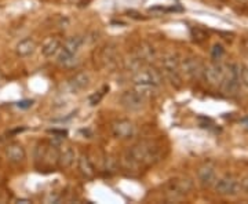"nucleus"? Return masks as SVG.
<instances>
[{
    "label": "nucleus",
    "instance_id": "9",
    "mask_svg": "<svg viewBox=\"0 0 248 204\" xmlns=\"http://www.w3.org/2000/svg\"><path fill=\"white\" fill-rule=\"evenodd\" d=\"M225 72H226V65H222L219 63H208L204 65L203 79L210 86H219L225 78Z\"/></svg>",
    "mask_w": 248,
    "mask_h": 204
},
{
    "label": "nucleus",
    "instance_id": "22",
    "mask_svg": "<svg viewBox=\"0 0 248 204\" xmlns=\"http://www.w3.org/2000/svg\"><path fill=\"white\" fill-rule=\"evenodd\" d=\"M225 55V47L219 43H215L211 48V57H213L215 61H219L222 60V57Z\"/></svg>",
    "mask_w": 248,
    "mask_h": 204
},
{
    "label": "nucleus",
    "instance_id": "7",
    "mask_svg": "<svg viewBox=\"0 0 248 204\" xmlns=\"http://www.w3.org/2000/svg\"><path fill=\"white\" fill-rule=\"evenodd\" d=\"M148 98L137 89L127 90L120 95V105L130 112H138L145 108Z\"/></svg>",
    "mask_w": 248,
    "mask_h": 204
},
{
    "label": "nucleus",
    "instance_id": "2",
    "mask_svg": "<svg viewBox=\"0 0 248 204\" xmlns=\"http://www.w3.org/2000/svg\"><path fill=\"white\" fill-rule=\"evenodd\" d=\"M192 190H193V181L185 177L171 178L163 187V193L169 202H178L189 195Z\"/></svg>",
    "mask_w": 248,
    "mask_h": 204
},
{
    "label": "nucleus",
    "instance_id": "13",
    "mask_svg": "<svg viewBox=\"0 0 248 204\" xmlns=\"http://www.w3.org/2000/svg\"><path fill=\"white\" fill-rule=\"evenodd\" d=\"M6 157L9 159L10 163L19 164V163H24L27 159V151L21 143L13 142L6 146Z\"/></svg>",
    "mask_w": 248,
    "mask_h": 204
},
{
    "label": "nucleus",
    "instance_id": "16",
    "mask_svg": "<svg viewBox=\"0 0 248 204\" xmlns=\"http://www.w3.org/2000/svg\"><path fill=\"white\" fill-rule=\"evenodd\" d=\"M36 42L32 37H25L22 39L17 46H16V54L21 58H27L29 55L35 53Z\"/></svg>",
    "mask_w": 248,
    "mask_h": 204
},
{
    "label": "nucleus",
    "instance_id": "3",
    "mask_svg": "<svg viewBox=\"0 0 248 204\" xmlns=\"http://www.w3.org/2000/svg\"><path fill=\"white\" fill-rule=\"evenodd\" d=\"M181 60L177 54H164L161 57V73L163 78L169 80L172 87H182V73H181Z\"/></svg>",
    "mask_w": 248,
    "mask_h": 204
},
{
    "label": "nucleus",
    "instance_id": "20",
    "mask_svg": "<svg viewBox=\"0 0 248 204\" xmlns=\"http://www.w3.org/2000/svg\"><path fill=\"white\" fill-rule=\"evenodd\" d=\"M75 60H76V54L69 53L68 50H65L61 47V50L58 51V60L57 63L63 66H73L75 65Z\"/></svg>",
    "mask_w": 248,
    "mask_h": 204
},
{
    "label": "nucleus",
    "instance_id": "6",
    "mask_svg": "<svg viewBox=\"0 0 248 204\" xmlns=\"http://www.w3.org/2000/svg\"><path fill=\"white\" fill-rule=\"evenodd\" d=\"M214 190L222 197H234L240 193V181L231 174L217 178L214 184Z\"/></svg>",
    "mask_w": 248,
    "mask_h": 204
},
{
    "label": "nucleus",
    "instance_id": "15",
    "mask_svg": "<svg viewBox=\"0 0 248 204\" xmlns=\"http://www.w3.org/2000/svg\"><path fill=\"white\" fill-rule=\"evenodd\" d=\"M75 160H76V151L72 146L66 145L62 149H60V155H58V166L60 167L69 169L73 166Z\"/></svg>",
    "mask_w": 248,
    "mask_h": 204
},
{
    "label": "nucleus",
    "instance_id": "8",
    "mask_svg": "<svg viewBox=\"0 0 248 204\" xmlns=\"http://www.w3.org/2000/svg\"><path fill=\"white\" fill-rule=\"evenodd\" d=\"M204 65L205 63L200 58H197V57H186L179 63L181 73L190 80L203 79Z\"/></svg>",
    "mask_w": 248,
    "mask_h": 204
},
{
    "label": "nucleus",
    "instance_id": "26",
    "mask_svg": "<svg viewBox=\"0 0 248 204\" xmlns=\"http://www.w3.org/2000/svg\"><path fill=\"white\" fill-rule=\"evenodd\" d=\"M32 104H33V101H21V102H18L17 105L18 108H29V107H32Z\"/></svg>",
    "mask_w": 248,
    "mask_h": 204
},
{
    "label": "nucleus",
    "instance_id": "14",
    "mask_svg": "<svg viewBox=\"0 0 248 204\" xmlns=\"http://www.w3.org/2000/svg\"><path fill=\"white\" fill-rule=\"evenodd\" d=\"M62 40L58 36H50L47 37L43 45H42V54L45 55L46 58H51L54 55H57L58 51L61 50Z\"/></svg>",
    "mask_w": 248,
    "mask_h": 204
},
{
    "label": "nucleus",
    "instance_id": "17",
    "mask_svg": "<svg viewBox=\"0 0 248 204\" xmlns=\"http://www.w3.org/2000/svg\"><path fill=\"white\" fill-rule=\"evenodd\" d=\"M84 45V37L81 36H72V37H68L63 43H62V47L65 50H68L69 53L72 54H78L80 51V48Z\"/></svg>",
    "mask_w": 248,
    "mask_h": 204
},
{
    "label": "nucleus",
    "instance_id": "24",
    "mask_svg": "<svg viewBox=\"0 0 248 204\" xmlns=\"http://www.w3.org/2000/svg\"><path fill=\"white\" fill-rule=\"evenodd\" d=\"M192 36H193V39H195L196 36H200V42H203L207 39V35H205V32H204L203 29H200V28H192Z\"/></svg>",
    "mask_w": 248,
    "mask_h": 204
},
{
    "label": "nucleus",
    "instance_id": "28",
    "mask_svg": "<svg viewBox=\"0 0 248 204\" xmlns=\"http://www.w3.org/2000/svg\"><path fill=\"white\" fill-rule=\"evenodd\" d=\"M244 48H246V51L248 53V39L246 40V43H244Z\"/></svg>",
    "mask_w": 248,
    "mask_h": 204
},
{
    "label": "nucleus",
    "instance_id": "5",
    "mask_svg": "<svg viewBox=\"0 0 248 204\" xmlns=\"http://www.w3.org/2000/svg\"><path fill=\"white\" fill-rule=\"evenodd\" d=\"M133 81L135 86H153L160 87L163 84V73L153 66H142L133 72Z\"/></svg>",
    "mask_w": 248,
    "mask_h": 204
},
{
    "label": "nucleus",
    "instance_id": "21",
    "mask_svg": "<svg viewBox=\"0 0 248 204\" xmlns=\"http://www.w3.org/2000/svg\"><path fill=\"white\" fill-rule=\"evenodd\" d=\"M108 90H109V87H108V86H104L102 89L98 90L95 94L90 95V98H89L90 105H93V107H94V105H97V104H99V102H101V99L104 98V95H105V93H107Z\"/></svg>",
    "mask_w": 248,
    "mask_h": 204
},
{
    "label": "nucleus",
    "instance_id": "25",
    "mask_svg": "<svg viewBox=\"0 0 248 204\" xmlns=\"http://www.w3.org/2000/svg\"><path fill=\"white\" fill-rule=\"evenodd\" d=\"M240 193H243V195L248 197V177L243 178L240 181Z\"/></svg>",
    "mask_w": 248,
    "mask_h": 204
},
{
    "label": "nucleus",
    "instance_id": "11",
    "mask_svg": "<svg viewBox=\"0 0 248 204\" xmlns=\"http://www.w3.org/2000/svg\"><path fill=\"white\" fill-rule=\"evenodd\" d=\"M112 134L117 140H131L135 135V126L127 119H120L112 123Z\"/></svg>",
    "mask_w": 248,
    "mask_h": 204
},
{
    "label": "nucleus",
    "instance_id": "18",
    "mask_svg": "<svg viewBox=\"0 0 248 204\" xmlns=\"http://www.w3.org/2000/svg\"><path fill=\"white\" fill-rule=\"evenodd\" d=\"M78 166H79L80 173H81L83 177L94 178L95 170H94V166L91 164V161L86 155H80V157L78 159Z\"/></svg>",
    "mask_w": 248,
    "mask_h": 204
},
{
    "label": "nucleus",
    "instance_id": "4",
    "mask_svg": "<svg viewBox=\"0 0 248 204\" xmlns=\"http://www.w3.org/2000/svg\"><path fill=\"white\" fill-rule=\"evenodd\" d=\"M240 86H241V81H240V65H237V63L226 65L225 78H223L222 83L219 84L222 93L225 95L234 97V95L239 94Z\"/></svg>",
    "mask_w": 248,
    "mask_h": 204
},
{
    "label": "nucleus",
    "instance_id": "1",
    "mask_svg": "<svg viewBox=\"0 0 248 204\" xmlns=\"http://www.w3.org/2000/svg\"><path fill=\"white\" fill-rule=\"evenodd\" d=\"M159 157V149L153 143L142 141L134 143L133 146L128 148V151L125 152L124 160L128 163L131 169H143L157 163Z\"/></svg>",
    "mask_w": 248,
    "mask_h": 204
},
{
    "label": "nucleus",
    "instance_id": "27",
    "mask_svg": "<svg viewBox=\"0 0 248 204\" xmlns=\"http://www.w3.org/2000/svg\"><path fill=\"white\" fill-rule=\"evenodd\" d=\"M17 203H32L31 200H28V199H18Z\"/></svg>",
    "mask_w": 248,
    "mask_h": 204
},
{
    "label": "nucleus",
    "instance_id": "10",
    "mask_svg": "<svg viewBox=\"0 0 248 204\" xmlns=\"http://www.w3.org/2000/svg\"><path fill=\"white\" fill-rule=\"evenodd\" d=\"M197 179L199 184L203 188L214 187L215 181H217V167L211 161H207L202 164L197 170Z\"/></svg>",
    "mask_w": 248,
    "mask_h": 204
},
{
    "label": "nucleus",
    "instance_id": "23",
    "mask_svg": "<svg viewBox=\"0 0 248 204\" xmlns=\"http://www.w3.org/2000/svg\"><path fill=\"white\" fill-rule=\"evenodd\" d=\"M240 81L243 86H246L248 89V65L240 66Z\"/></svg>",
    "mask_w": 248,
    "mask_h": 204
},
{
    "label": "nucleus",
    "instance_id": "29",
    "mask_svg": "<svg viewBox=\"0 0 248 204\" xmlns=\"http://www.w3.org/2000/svg\"><path fill=\"white\" fill-rule=\"evenodd\" d=\"M3 79V75H1V73H0V80Z\"/></svg>",
    "mask_w": 248,
    "mask_h": 204
},
{
    "label": "nucleus",
    "instance_id": "12",
    "mask_svg": "<svg viewBox=\"0 0 248 204\" xmlns=\"http://www.w3.org/2000/svg\"><path fill=\"white\" fill-rule=\"evenodd\" d=\"M90 79L89 73L87 72H76L73 76L69 78L68 80V86H69V89H71L72 93H75V94H78V93H81V91H84V90L89 89L90 86Z\"/></svg>",
    "mask_w": 248,
    "mask_h": 204
},
{
    "label": "nucleus",
    "instance_id": "19",
    "mask_svg": "<svg viewBox=\"0 0 248 204\" xmlns=\"http://www.w3.org/2000/svg\"><path fill=\"white\" fill-rule=\"evenodd\" d=\"M102 63L107 68H113L117 65V53L115 46H107L102 51Z\"/></svg>",
    "mask_w": 248,
    "mask_h": 204
},
{
    "label": "nucleus",
    "instance_id": "30",
    "mask_svg": "<svg viewBox=\"0 0 248 204\" xmlns=\"http://www.w3.org/2000/svg\"><path fill=\"white\" fill-rule=\"evenodd\" d=\"M239 1H246V0H239Z\"/></svg>",
    "mask_w": 248,
    "mask_h": 204
}]
</instances>
